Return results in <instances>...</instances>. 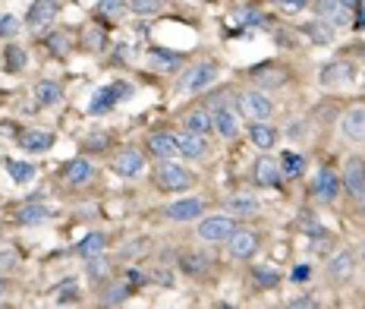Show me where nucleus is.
Wrapping results in <instances>:
<instances>
[{
  "label": "nucleus",
  "instance_id": "nucleus-1",
  "mask_svg": "<svg viewBox=\"0 0 365 309\" xmlns=\"http://www.w3.org/2000/svg\"><path fill=\"white\" fill-rule=\"evenodd\" d=\"M217 76H221V67H217L214 60L196 63V67H189L180 79H176L173 92H176V95H198V92L211 89V85L217 83Z\"/></svg>",
  "mask_w": 365,
  "mask_h": 309
},
{
  "label": "nucleus",
  "instance_id": "nucleus-2",
  "mask_svg": "<svg viewBox=\"0 0 365 309\" xmlns=\"http://www.w3.org/2000/svg\"><path fill=\"white\" fill-rule=\"evenodd\" d=\"M155 183H158V190H164V192H186L196 183V177H192L186 167L173 165V161H164L155 171Z\"/></svg>",
  "mask_w": 365,
  "mask_h": 309
},
{
  "label": "nucleus",
  "instance_id": "nucleus-3",
  "mask_svg": "<svg viewBox=\"0 0 365 309\" xmlns=\"http://www.w3.org/2000/svg\"><path fill=\"white\" fill-rule=\"evenodd\" d=\"M237 234V221L230 215H214V218H202L198 221V231L196 237L205 243H223Z\"/></svg>",
  "mask_w": 365,
  "mask_h": 309
},
{
  "label": "nucleus",
  "instance_id": "nucleus-4",
  "mask_svg": "<svg viewBox=\"0 0 365 309\" xmlns=\"http://www.w3.org/2000/svg\"><path fill=\"white\" fill-rule=\"evenodd\" d=\"M133 92L135 89L129 83H110V85H104V89L95 92V98H92L88 110H92V114H108V110H114L120 101H126Z\"/></svg>",
  "mask_w": 365,
  "mask_h": 309
},
{
  "label": "nucleus",
  "instance_id": "nucleus-5",
  "mask_svg": "<svg viewBox=\"0 0 365 309\" xmlns=\"http://www.w3.org/2000/svg\"><path fill=\"white\" fill-rule=\"evenodd\" d=\"M239 110H243L246 117H252V124H264V120L274 114V101H271L264 92L249 89L239 95Z\"/></svg>",
  "mask_w": 365,
  "mask_h": 309
},
{
  "label": "nucleus",
  "instance_id": "nucleus-6",
  "mask_svg": "<svg viewBox=\"0 0 365 309\" xmlns=\"http://www.w3.org/2000/svg\"><path fill=\"white\" fill-rule=\"evenodd\" d=\"M258 247H262V234L258 231H252V227H237V234L227 240V249H230L233 259H252V256L258 253Z\"/></svg>",
  "mask_w": 365,
  "mask_h": 309
},
{
  "label": "nucleus",
  "instance_id": "nucleus-7",
  "mask_svg": "<svg viewBox=\"0 0 365 309\" xmlns=\"http://www.w3.org/2000/svg\"><path fill=\"white\" fill-rule=\"evenodd\" d=\"M340 190H343V183H340V174L334 171V167H321V171L315 174V183H312L315 199H321V202H337Z\"/></svg>",
  "mask_w": 365,
  "mask_h": 309
},
{
  "label": "nucleus",
  "instance_id": "nucleus-8",
  "mask_svg": "<svg viewBox=\"0 0 365 309\" xmlns=\"http://www.w3.org/2000/svg\"><path fill=\"white\" fill-rule=\"evenodd\" d=\"M340 183H343V190L350 192V196H356L365 190V158L362 155H350L343 165V177H340Z\"/></svg>",
  "mask_w": 365,
  "mask_h": 309
},
{
  "label": "nucleus",
  "instance_id": "nucleus-9",
  "mask_svg": "<svg viewBox=\"0 0 365 309\" xmlns=\"http://www.w3.org/2000/svg\"><path fill=\"white\" fill-rule=\"evenodd\" d=\"M110 167H114V174H120V177H139V174L145 171V158L142 151L135 149H120L110 158Z\"/></svg>",
  "mask_w": 365,
  "mask_h": 309
},
{
  "label": "nucleus",
  "instance_id": "nucleus-10",
  "mask_svg": "<svg viewBox=\"0 0 365 309\" xmlns=\"http://www.w3.org/2000/svg\"><path fill=\"white\" fill-rule=\"evenodd\" d=\"M164 215H167L170 221H198L205 215V202L186 196V199H176V202H170V206H164Z\"/></svg>",
  "mask_w": 365,
  "mask_h": 309
},
{
  "label": "nucleus",
  "instance_id": "nucleus-11",
  "mask_svg": "<svg viewBox=\"0 0 365 309\" xmlns=\"http://www.w3.org/2000/svg\"><path fill=\"white\" fill-rule=\"evenodd\" d=\"M353 67L346 60H334V63H328L325 69H321V85L325 89H346V85L353 83Z\"/></svg>",
  "mask_w": 365,
  "mask_h": 309
},
{
  "label": "nucleus",
  "instance_id": "nucleus-12",
  "mask_svg": "<svg viewBox=\"0 0 365 309\" xmlns=\"http://www.w3.org/2000/svg\"><path fill=\"white\" fill-rule=\"evenodd\" d=\"M340 133H343V139H350V142H365V108H350L340 117Z\"/></svg>",
  "mask_w": 365,
  "mask_h": 309
},
{
  "label": "nucleus",
  "instance_id": "nucleus-13",
  "mask_svg": "<svg viewBox=\"0 0 365 309\" xmlns=\"http://www.w3.org/2000/svg\"><path fill=\"white\" fill-rule=\"evenodd\" d=\"M16 142H19V149H26L28 155H41V151L54 149V133H48V130H22L19 136H16Z\"/></svg>",
  "mask_w": 365,
  "mask_h": 309
},
{
  "label": "nucleus",
  "instance_id": "nucleus-14",
  "mask_svg": "<svg viewBox=\"0 0 365 309\" xmlns=\"http://www.w3.org/2000/svg\"><path fill=\"white\" fill-rule=\"evenodd\" d=\"M57 3H51V0H38V3H32L26 13V26L32 28V32H44V28L51 26V19L57 16Z\"/></svg>",
  "mask_w": 365,
  "mask_h": 309
},
{
  "label": "nucleus",
  "instance_id": "nucleus-15",
  "mask_svg": "<svg viewBox=\"0 0 365 309\" xmlns=\"http://www.w3.org/2000/svg\"><path fill=\"white\" fill-rule=\"evenodd\" d=\"M356 7V3H328V0H321V3H315V13L321 22H328V26L340 28L350 22V10Z\"/></svg>",
  "mask_w": 365,
  "mask_h": 309
},
{
  "label": "nucleus",
  "instance_id": "nucleus-16",
  "mask_svg": "<svg viewBox=\"0 0 365 309\" xmlns=\"http://www.w3.org/2000/svg\"><path fill=\"white\" fill-rule=\"evenodd\" d=\"M173 139H176L180 155H186V158H205V155H208V139L198 136V133L182 130V133H176Z\"/></svg>",
  "mask_w": 365,
  "mask_h": 309
},
{
  "label": "nucleus",
  "instance_id": "nucleus-17",
  "mask_svg": "<svg viewBox=\"0 0 365 309\" xmlns=\"http://www.w3.org/2000/svg\"><path fill=\"white\" fill-rule=\"evenodd\" d=\"M255 180H258V186H271V190H278L280 186V161L278 158H271V155H262V158L255 161Z\"/></svg>",
  "mask_w": 365,
  "mask_h": 309
},
{
  "label": "nucleus",
  "instance_id": "nucleus-18",
  "mask_svg": "<svg viewBox=\"0 0 365 309\" xmlns=\"http://www.w3.org/2000/svg\"><path fill=\"white\" fill-rule=\"evenodd\" d=\"M353 272H356V253H353V249H340V253H334L331 259H328V275H331L334 281H346Z\"/></svg>",
  "mask_w": 365,
  "mask_h": 309
},
{
  "label": "nucleus",
  "instance_id": "nucleus-19",
  "mask_svg": "<svg viewBox=\"0 0 365 309\" xmlns=\"http://www.w3.org/2000/svg\"><path fill=\"white\" fill-rule=\"evenodd\" d=\"M148 151L155 155L158 161H161V165L180 155V149H176V139L170 136V133H151V136H148Z\"/></svg>",
  "mask_w": 365,
  "mask_h": 309
},
{
  "label": "nucleus",
  "instance_id": "nucleus-20",
  "mask_svg": "<svg viewBox=\"0 0 365 309\" xmlns=\"http://www.w3.org/2000/svg\"><path fill=\"white\" fill-rule=\"evenodd\" d=\"M92 174H95L92 161L73 158V161H67V167H63V183H67V186H82V183L92 180Z\"/></svg>",
  "mask_w": 365,
  "mask_h": 309
},
{
  "label": "nucleus",
  "instance_id": "nucleus-21",
  "mask_svg": "<svg viewBox=\"0 0 365 309\" xmlns=\"http://www.w3.org/2000/svg\"><path fill=\"white\" fill-rule=\"evenodd\" d=\"M211 117H214L217 136H223V139H237L239 136V120H237V114H233V108H217Z\"/></svg>",
  "mask_w": 365,
  "mask_h": 309
},
{
  "label": "nucleus",
  "instance_id": "nucleus-22",
  "mask_svg": "<svg viewBox=\"0 0 365 309\" xmlns=\"http://www.w3.org/2000/svg\"><path fill=\"white\" fill-rule=\"evenodd\" d=\"M54 218V208L41 206V202H26V206L16 212V221L19 224H44V221Z\"/></svg>",
  "mask_w": 365,
  "mask_h": 309
},
{
  "label": "nucleus",
  "instance_id": "nucleus-23",
  "mask_svg": "<svg viewBox=\"0 0 365 309\" xmlns=\"http://www.w3.org/2000/svg\"><path fill=\"white\" fill-rule=\"evenodd\" d=\"M223 208L230 215H255L258 208H262V202H258V196H249V192H237V196H230V199L223 202Z\"/></svg>",
  "mask_w": 365,
  "mask_h": 309
},
{
  "label": "nucleus",
  "instance_id": "nucleus-24",
  "mask_svg": "<svg viewBox=\"0 0 365 309\" xmlns=\"http://www.w3.org/2000/svg\"><path fill=\"white\" fill-rule=\"evenodd\" d=\"M3 167H7V174H10V177H13L19 186L32 183L35 174H38V165H35V161H16V158H7V161H3Z\"/></svg>",
  "mask_w": 365,
  "mask_h": 309
},
{
  "label": "nucleus",
  "instance_id": "nucleus-25",
  "mask_svg": "<svg viewBox=\"0 0 365 309\" xmlns=\"http://www.w3.org/2000/svg\"><path fill=\"white\" fill-rule=\"evenodd\" d=\"M305 35H309V42H315V44H334L337 42V28L321 22V19L305 22Z\"/></svg>",
  "mask_w": 365,
  "mask_h": 309
},
{
  "label": "nucleus",
  "instance_id": "nucleus-26",
  "mask_svg": "<svg viewBox=\"0 0 365 309\" xmlns=\"http://www.w3.org/2000/svg\"><path fill=\"white\" fill-rule=\"evenodd\" d=\"M249 139H252V145H258L262 151H268V149H274V142H278V130L271 124H252L249 126Z\"/></svg>",
  "mask_w": 365,
  "mask_h": 309
},
{
  "label": "nucleus",
  "instance_id": "nucleus-27",
  "mask_svg": "<svg viewBox=\"0 0 365 309\" xmlns=\"http://www.w3.org/2000/svg\"><path fill=\"white\" fill-rule=\"evenodd\" d=\"M151 67L155 69H180L182 67V54L180 51H167V48H155L148 54Z\"/></svg>",
  "mask_w": 365,
  "mask_h": 309
},
{
  "label": "nucleus",
  "instance_id": "nucleus-28",
  "mask_svg": "<svg viewBox=\"0 0 365 309\" xmlns=\"http://www.w3.org/2000/svg\"><path fill=\"white\" fill-rule=\"evenodd\" d=\"M211 256H205V253H182L180 256V268L186 272V275H202V272H208L211 268Z\"/></svg>",
  "mask_w": 365,
  "mask_h": 309
},
{
  "label": "nucleus",
  "instance_id": "nucleus-29",
  "mask_svg": "<svg viewBox=\"0 0 365 309\" xmlns=\"http://www.w3.org/2000/svg\"><path fill=\"white\" fill-rule=\"evenodd\" d=\"M252 284H255L258 290H274L280 284V275L268 265H252Z\"/></svg>",
  "mask_w": 365,
  "mask_h": 309
},
{
  "label": "nucleus",
  "instance_id": "nucleus-30",
  "mask_svg": "<svg viewBox=\"0 0 365 309\" xmlns=\"http://www.w3.org/2000/svg\"><path fill=\"white\" fill-rule=\"evenodd\" d=\"M60 98H63V89L54 79H41V83L35 85V101L38 104H57Z\"/></svg>",
  "mask_w": 365,
  "mask_h": 309
},
{
  "label": "nucleus",
  "instance_id": "nucleus-31",
  "mask_svg": "<svg viewBox=\"0 0 365 309\" xmlns=\"http://www.w3.org/2000/svg\"><path fill=\"white\" fill-rule=\"evenodd\" d=\"M108 247V234H88V237H82L79 243H76V253L79 256H88V259H92V256H101V249Z\"/></svg>",
  "mask_w": 365,
  "mask_h": 309
},
{
  "label": "nucleus",
  "instance_id": "nucleus-32",
  "mask_svg": "<svg viewBox=\"0 0 365 309\" xmlns=\"http://www.w3.org/2000/svg\"><path fill=\"white\" fill-rule=\"evenodd\" d=\"M186 130L198 133V136H208V130H214V117H211L208 110H192L189 117H186Z\"/></svg>",
  "mask_w": 365,
  "mask_h": 309
},
{
  "label": "nucleus",
  "instance_id": "nucleus-33",
  "mask_svg": "<svg viewBox=\"0 0 365 309\" xmlns=\"http://www.w3.org/2000/svg\"><path fill=\"white\" fill-rule=\"evenodd\" d=\"M278 161H280V177H299L305 171V158L296 155V151H284Z\"/></svg>",
  "mask_w": 365,
  "mask_h": 309
},
{
  "label": "nucleus",
  "instance_id": "nucleus-34",
  "mask_svg": "<svg viewBox=\"0 0 365 309\" xmlns=\"http://www.w3.org/2000/svg\"><path fill=\"white\" fill-rule=\"evenodd\" d=\"M22 67H26V48L7 44V51H3V69H7V73H19Z\"/></svg>",
  "mask_w": 365,
  "mask_h": 309
},
{
  "label": "nucleus",
  "instance_id": "nucleus-35",
  "mask_svg": "<svg viewBox=\"0 0 365 309\" xmlns=\"http://www.w3.org/2000/svg\"><path fill=\"white\" fill-rule=\"evenodd\" d=\"M85 272L92 281H104V278L110 275V262L104 259V256H92V259L85 262Z\"/></svg>",
  "mask_w": 365,
  "mask_h": 309
},
{
  "label": "nucleus",
  "instance_id": "nucleus-36",
  "mask_svg": "<svg viewBox=\"0 0 365 309\" xmlns=\"http://www.w3.org/2000/svg\"><path fill=\"white\" fill-rule=\"evenodd\" d=\"M129 294H133V287H129V284H110V287L101 294V303L114 306V303H123V300H126Z\"/></svg>",
  "mask_w": 365,
  "mask_h": 309
},
{
  "label": "nucleus",
  "instance_id": "nucleus-37",
  "mask_svg": "<svg viewBox=\"0 0 365 309\" xmlns=\"http://www.w3.org/2000/svg\"><path fill=\"white\" fill-rule=\"evenodd\" d=\"M126 10H133L135 16H155L164 10V3H151V0H133V3H126Z\"/></svg>",
  "mask_w": 365,
  "mask_h": 309
},
{
  "label": "nucleus",
  "instance_id": "nucleus-38",
  "mask_svg": "<svg viewBox=\"0 0 365 309\" xmlns=\"http://www.w3.org/2000/svg\"><path fill=\"white\" fill-rule=\"evenodd\" d=\"M57 297H60V300H76V297H79V278H63V281L57 284Z\"/></svg>",
  "mask_w": 365,
  "mask_h": 309
},
{
  "label": "nucleus",
  "instance_id": "nucleus-39",
  "mask_svg": "<svg viewBox=\"0 0 365 309\" xmlns=\"http://www.w3.org/2000/svg\"><path fill=\"white\" fill-rule=\"evenodd\" d=\"M48 48H51V54H67L69 51V35L67 32H51L48 35Z\"/></svg>",
  "mask_w": 365,
  "mask_h": 309
},
{
  "label": "nucleus",
  "instance_id": "nucleus-40",
  "mask_svg": "<svg viewBox=\"0 0 365 309\" xmlns=\"http://www.w3.org/2000/svg\"><path fill=\"white\" fill-rule=\"evenodd\" d=\"M16 32H19V19H16L13 13H3V16H0V38H13Z\"/></svg>",
  "mask_w": 365,
  "mask_h": 309
},
{
  "label": "nucleus",
  "instance_id": "nucleus-41",
  "mask_svg": "<svg viewBox=\"0 0 365 309\" xmlns=\"http://www.w3.org/2000/svg\"><path fill=\"white\" fill-rule=\"evenodd\" d=\"M19 262V253L13 247H0V268H16Z\"/></svg>",
  "mask_w": 365,
  "mask_h": 309
},
{
  "label": "nucleus",
  "instance_id": "nucleus-42",
  "mask_svg": "<svg viewBox=\"0 0 365 309\" xmlns=\"http://www.w3.org/2000/svg\"><path fill=\"white\" fill-rule=\"evenodd\" d=\"M98 10H101V16H120L123 10H126V3H120V0H108V3H98Z\"/></svg>",
  "mask_w": 365,
  "mask_h": 309
},
{
  "label": "nucleus",
  "instance_id": "nucleus-43",
  "mask_svg": "<svg viewBox=\"0 0 365 309\" xmlns=\"http://www.w3.org/2000/svg\"><path fill=\"white\" fill-rule=\"evenodd\" d=\"M280 309H318V300H312V297H296V300L284 303Z\"/></svg>",
  "mask_w": 365,
  "mask_h": 309
},
{
  "label": "nucleus",
  "instance_id": "nucleus-44",
  "mask_svg": "<svg viewBox=\"0 0 365 309\" xmlns=\"http://www.w3.org/2000/svg\"><path fill=\"white\" fill-rule=\"evenodd\" d=\"M237 19L239 22H262V13L255 7H239L237 10Z\"/></svg>",
  "mask_w": 365,
  "mask_h": 309
},
{
  "label": "nucleus",
  "instance_id": "nucleus-45",
  "mask_svg": "<svg viewBox=\"0 0 365 309\" xmlns=\"http://www.w3.org/2000/svg\"><path fill=\"white\" fill-rule=\"evenodd\" d=\"M280 10L284 13H303V10H309V3L305 0H287V3H280Z\"/></svg>",
  "mask_w": 365,
  "mask_h": 309
},
{
  "label": "nucleus",
  "instance_id": "nucleus-46",
  "mask_svg": "<svg viewBox=\"0 0 365 309\" xmlns=\"http://www.w3.org/2000/svg\"><path fill=\"white\" fill-rule=\"evenodd\" d=\"M126 284L135 290L139 284H145V275H142V272H135V268H126Z\"/></svg>",
  "mask_w": 365,
  "mask_h": 309
},
{
  "label": "nucleus",
  "instance_id": "nucleus-47",
  "mask_svg": "<svg viewBox=\"0 0 365 309\" xmlns=\"http://www.w3.org/2000/svg\"><path fill=\"white\" fill-rule=\"evenodd\" d=\"M305 278H312V265H299V268H293V281H305Z\"/></svg>",
  "mask_w": 365,
  "mask_h": 309
},
{
  "label": "nucleus",
  "instance_id": "nucleus-48",
  "mask_svg": "<svg viewBox=\"0 0 365 309\" xmlns=\"http://www.w3.org/2000/svg\"><path fill=\"white\" fill-rule=\"evenodd\" d=\"M7 133H16V124H0V139H7Z\"/></svg>",
  "mask_w": 365,
  "mask_h": 309
},
{
  "label": "nucleus",
  "instance_id": "nucleus-49",
  "mask_svg": "<svg viewBox=\"0 0 365 309\" xmlns=\"http://www.w3.org/2000/svg\"><path fill=\"white\" fill-rule=\"evenodd\" d=\"M7 290H10V281H7V278H0V297L7 294Z\"/></svg>",
  "mask_w": 365,
  "mask_h": 309
},
{
  "label": "nucleus",
  "instance_id": "nucleus-50",
  "mask_svg": "<svg viewBox=\"0 0 365 309\" xmlns=\"http://www.w3.org/2000/svg\"><path fill=\"white\" fill-rule=\"evenodd\" d=\"M359 212H362V215H365V190H362V192H359Z\"/></svg>",
  "mask_w": 365,
  "mask_h": 309
},
{
  "label": "nucleus",
  "instance_id": "nucleus-51",
  "mask_svg": "<svg viewBox=\"0 0 365 309\" xmlns=\"http://www.w3.org/2000/svg\"><path fill=\"white\" fill-rule=\"evenodd\" d=\"M217 309H237V306H230V303H217Z\"/></svg>",
  "mask_w": 365,
  "mask_h": 309
},
{
  "label": "nucleus",
  "instance_id": "nucleus-52",
  "mask_svg": "<svg viewBox=\"0 0 365 309\" xmlns=\"http://www.w3.org/2000/svg\"><path fill=\"white\" fill-rule=\"evenodd\" d=\"M0 309H7V306H0Z\"/></svg>",
  "mask_w": 365,
  "mask_h": 309
}]
</instances>
